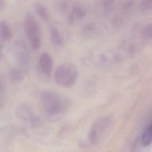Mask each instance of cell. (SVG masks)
<instances>
[{
  "instance_id": "obj_1",
  "label": "cell",
  "mask_w": 152,
  "mask_h": 152,
  "mask_svg": "<svg viewBox=\"0 0 152 152\" xmlns=\"http://www.w3.org/2000/svg\"><path fill=\"white\" fill-rule=\"evenodd\" d=\"M39 102L45 118L53 122L60 119L68 112L72 104L71 99L68 96L52 90L41 92Z\"/></svg>"
},
{
  "instance_id": "obj_2",
  "label": "cell",
  "mask_w": 152,
  "mask_h": 152,
  "mask_svg": "<svg viewBox=\"0 0 152 152\" xmlns=\"http://www.w3.org/2000/svg\"><path fill=\"white\" fill-rule=\"evenodd\" d=\"M78 77L76 66L71 62H64L59 65L54 72V80L57 85L64 88L72 87Z\"/></svg>"
},
{
  "instance_id": "obj_3",
  "label": "cell",
  "mask_w": 152,
  "mask_h": 152,
  "mask_svg": "<svg viewBox=\"0 0 152 152\" xmlns=\"http://www.w3.org/2000/svg\"><path fill=\"white\" fill-rule=\"evenodd\" d=\"M12 61L16 68L20 69L25 74L30 69V57L28 49L21 40H16L11 48Z\"/></svg>"
},
{
  "instance_id": "obj_4",
  "label": "cell",
  "mask_w": 152,
  "mask_h": 152,
  "mask_svg": "<svg viewBox=\"0 0 152 152\" xmlns=\"http://www.w3.org/2000/svg\"><path fill=\"white\" fill-rule=\"evenodd\" d=\"M24 28L26 36L32 49L37 50L41 46L40 27L34 14L26 13L24 20Z\"/></svg>"
},
{
  "instance_id": "obj_5",
  "label": "cell",
  "mask_w": 152,
  "mask_h": 152,
  "mask_svg": "<svg viewBox=\"0 0 152 152\" xmlns=\"http://www.w3.org/2000/svg\"><path fill=\"white\" fill-rule=\"evenodd\" d=\"M110 123L109 117H103L96 121L88 133V141L92 145L97 144L106 131Z\"/></svg>"
},
{
  "instance_id": "obj_6",
  "label": "cell",
  "mask_w": 152,
  "mask_h": 152,
  "mask_svg": "<svg viewBox=\"0 0 152 152\" xmlns=\"http://www.w3.org/2000/svg\"><path fill=\"white\" fill-rule=\"evenodd\" d=\"M53 66V60L50 54L42 53L39 58L37 65V71L40 80L49 81Z\"/></svg>"
},
{
  "instance_id": "obj_7",
  "label": "cell",
  "mask_w": 152,
  "mask_h": 152,
  "mask_svg": "<svg viewBox=\"0 0 152 152\" xmlns=\"http://www.w3.org/2000/svg\"><path fill=\"white\" fill-rule=\"evenodd\" d=\"M15 115L19 120L28 124L36 116L32 106L26 102L21 103L16 106Z\"/></svg>"
},
{
  "instance_id": "obj_8",
  "label": "cell",
  "mask_w": 152,
  "mask_h": 152,
  "mask_svg": "<svg viewBox=\"0 0 152 152\" xmlns=\"http://www.w3.org/2000/svg\"><path fill=\"white\" fill-rule=\"evenodd\" d=\"M87 14L86 8L78 2H73L71 10L68 15V22L73 24L76 21L83 19Z\"/></svg>"
},
{
  "instance_id": "obj_9",
  "label": "cell",
  "mask_w": 152,
  "mask_h": 152,
  "mask_svg": "<svg viewBox=\"0 0 152 152\" xmlns=\"http://www.w3.org/2000/svg\"><path fill=\"white\" fill-rule=\"evenodd\" d=\"M33 8L35 13L43 21L48 22L50 20V14L47 7L40 2H34L33 4Z\"/></svg>"
},
{
  "instance_id": "obj_10",
  "label": "cell",
  "mask_w": 152,
  "mask_h": 152,
  "mask_svg": "<svg viewBox=\"0 0 152 152\" xmlns=\"http://www.w3.org/2000/svg\"><path fill=\"white\" fill-rule=\"evenodd\" d=\"M50 37L52 43L57 46H60L64 43V39L59 28L56 25H52L49 30Z\"/></svg>"
},
{
  "instance_id": "obj_11",
  "label": "cell",
  "mask_w": 152,
  "mask_h": 152,
  "mask_svg": "<svg viewBox=\"0 0 152 152\" xmlns=\"http://www.w3.org/2000/svg\"><path fill=\"white\" fill-rule=\"evenodd\" d=\"M25 132V130L23 128L15 125L6 126L0 128V134L5 136H16L24 134Z\"/></svg>"
},
{
  "instance_id": "obj_12",
  "label": "cell",
  "mask_w": 152,
  "mask_h": 152,
  "mask_svg": "<svg viewBox=\"0 0 152 152\" xmlns=\"http://www.w3.org/2000/svg\"><path fill=\"white\" fill-rule=\"evenodd\" d=\"M73 2L72 0H54L53 4L59 13L66 14L69 10L71 11Z\"/></svg>"
},
{
  "instance_id": "obj_13",
  "label": "cell",
  "mask_w": 152,
  "mask_h": 152,
  "mask_svg": "<svg viewBox=\"0 0 152 152\" xmlns=\"http://www.w3.org/2000/svg\"><path fill=\"white\" fill-rule=\"evenodd\" d=\"M12 37V32L9 24L5 21H0V38L5 41H10Z\"/></svg>"
},
{
  "instance_id": "obj_14",
  "label": "cell",
  "mask_w": 152,
  "mask_h": 152,
  "mask_svg": "<svg viewBox=\"0 0 152 152\" xmlns=\"http://www.w3.org/2000/svg\"><path fill=\"white\" fill-rule=\"evenodd\" d=\"M24 74H25L22 71L15 67L10 69L8 77L11 82L13 83H19L24 80Z\"/></svg>"
},
{
  "instance_id": "obj_15",
  "label": "cell",
  "mask_w": 152,
  "mask_h": 152,
  "mask_svg": "<svg viewBox=\"0 0 152 152\" xmlns=\"http://www.w3.org/2000/svg\"><path fill=\"white\" fill-rule=\"evenodd\" d=\"M152 142V125H150L142 135L141 143L144 147L148 146Z\"/></svg>"
},
{
  "instance_id": "obj_16",
  "label": "cell",
  "mask_w": 152,
  "mask_h": 152,
  "mask_svg": "<svg viewBox=\"0 0 152 152\" xmlns=\"http://www.w3.org/2000/svg\"><path fill=\"white\" fill-rule=\"evenodd\" d=\"M141 12H147L152 9V0H141L140 4Z\"/></svg>"
},
{
  "instance_id": "obj_17",
  "label": "cell",
  "mask_w": 152,
  "mask_h": 152,
  "mask_svg": "<svg viewBox=\"0 0 152 152\" xmlns=\"http://www.w3.org/2000/svg\"><path fill=\"white\" fill-rule=\"evenodd\" d=\"M72 129V126L71 125L69 124H66L65 125H64L61 129H60L58 135L59 137H61V138H64L66 136L68 135V134L71 132Z\"/></svg>"
},
{
  "instance_id": "obj_18",
  "label": "cell",
  "mask_w": 152,
  "mask_h": 152,
  "mask_svg": "<svg viewBox=\"0 0 152 152\" xmlns=\"http://www.w3.org/2000/svg\"><path fill=\"white\" fill-rule=\"evenodd\" d=\"M95 30V27L92 24H87L82 28V33L85 35H90L93 33Z\"/></svg>"
},
{
  "instance_id": "obj_19",
  "label": "cell",
  "mask_w": 152,
  "mask_h": 152,
  "mask_svg": "<svg viewBox=\"0 0 152 152\" xmlns=\"http://www.w3.org/2000/svg\"><path fill=\"white\" fill-rule=\"evenodd\" d=\"M143 35L145 37L152 38V24L147 26L143 30Z\"/></svg>"
},
{
  "instance_id": "obj_20",
  "label": "cell",
  "mask_w": 152,
  "mask_h": 152,
  "mask_svg": "<svg viewBox=\"0 0 152 152\" xmlns=\"http://www.w3.org/2000/svg\"><path fill=\"white\" fill-rule=\"evenodd\" d=\"M114 2L115 0H102V5L105 9L109 10L112 7Z\"/></svg>"
},
{
  "instance_id": "obj_21",
  "label": "cell",
  "mask_w": 152,
  "mask_h": 152,
  "mask_svg": "<svg viewBox=\"0 0 152 152\" xmlns=\"http://www.w3.org/2000/svg\"><path fill=\"white\" fill-rule=\"evenodd\" d=\"M134 4V2L133 0H126L124 4V8L125 10H129L132 7Z\"/></svg>"
},
{
  "instance_id": "obj_22",
  "label": "cell",
  "mask_w": 152,
  "mask_h": 152,
  "mask_svg": "<svg viewBox=\"0 0 152 152\" xmlns=\"http://www.w3.org/2000/svg\"><path fill=\"white\" fill-rule=\"evenodd\" d=\"M5 89V82L4 77L0 74V91H2Z\"/></svg>"
},
{
  "instance_id": "obj_23",
  "label": "cell",
  "mask_w": 152,
  "mask_h": 152,
  "mask_svg": "<svg viewBox=\"0 0 152 152\" xmlns=\"http://www.w3.org/2000/svg\"><path fill=\"white\" fill-rule=\"evenodd\" d=\"M3 48H4V45L2 43H0V59L2 57L3 55Z\"/></svg>"
},
{
  "instance_id": "obj_24",
  "label": "cell",
  "mask_w": 152,
  "mask_h": 152,
  "mask_svg": "<svg viewBox=\"0 0 152 152\" xmlns=\"http://www.w3.org/2000/svg\"><path fill=\"white\" fill-rule=\"evenodd\" d=\"M5 0H0V8H4L5 7Z\"/></svg>"
},
{
  "instance_id": "obj_25",
  "label": "cell",
  "mask_w": 152,
  "mask_h": 152,
  "mask_svg": "<svg viewBox=\"0 0 152 152\" xmlns=\"http://www.w3.org/2000/svg\"><path fill=\"white\" fill-rule=\"evenodd\" d=\"M2 102H1V100L0 99V109L2 108Z\"/></svg>"
}]
</instances>
